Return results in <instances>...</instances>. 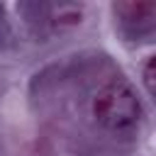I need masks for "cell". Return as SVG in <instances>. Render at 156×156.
Wrapping results in <instances>:
<instances>
[{"label":"cell","instance_id":"1","mask_svg":"<svg viewBox=\"0 0 156 156\" xmlns=\"http://www.w3.org/2000/svg\"><path fill=\"white\" fill-rule=\"evenodd\" d=\"M90 117L105 132H132L141 119V102L132 83L122 76H112L105 83H100L90 98Z\"/></svg>","mask_w":156,"mask_h":156},{"label":"cell","instance_id":"2","mask_svg":"<svg viewBox=\"0 0 156 156\" xmlns=\"http://www.w3.org/2000/svg\"><path fill=\"white\" fill-rule=\"evenodd\" d=\"M144 85H146V93L154 95V56H149L144 63Z\"/></svg>","mask_w":156,"mask_h":156}]
</instances>
